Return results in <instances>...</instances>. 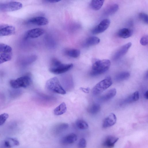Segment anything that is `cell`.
I'll list each match as a JSON object with an SVG mask.
<instances>
[{
	"instance_id": "cell-14",
	"label": "cell",
	"mask_w": 148,
	"mask_h": 148,
	"mask_svg": "<svg viewBox=\"0 0 148 148\" xmlns=\"http://www.w3.org/2000/svg\"><path fill=\"white\" fill-rule=\"evenodd\" d=\"M77 140V136L75 134L71 133L63 137L61 139V143L64 145H70L74 143Z\"/></svg>"
},
{
	"instance_id": "cell-23",
	"label": "cell",
	"mask_w": 148,
	"mask_h": 148,
	"mask_svg": "<svg viewBox=\"0 0 148 148\" xmlns=\"http://www.w3.org/2000/svg\"><path fill=\"white\" fill-rule=\"evenodd\" d=\"M104 1V0H92L90 2V5L93 10H98L103 6Z\"/></svg>"
},
{
	"instance_id": "cell-33",
	"label": "cell",
	"mask_w": 148,
	"mask_h": 148,
	"mask_svg": "<svg viewBox=\"0 0 148 148\" xmlns=\"http://www.w3.org/2000/svg\"><path fill=\"white\" fill-rule=\"evenodd\" d=\"M148 42V38L147 35H145L142 37L140 40V44L143 46H146L147 45Z\"/></svg>"
},
{
	"instance_id": "cell-1",
	"label": "cell",
	"mask_w": 148,
	"mask_h": 148,
	"mask_svg": "<svg viewBox=\"0 0 148 148\" xmlns=\"http://www.w3.org/2000/svg\"><path fill=\"white\" fill-rule=\"evenodd\" d=\"M110 64V61L108 59L96 60L92 65L90 75L95 76L104 73L109 69Z\"/></svg>"
},
{
	"instance_id": "cell-25",
	"label": "cell",
	"mask_w": 148,
	"mask_h": 148,
	"mask_svg": "<svg viewBox=\"0 0 148 148\" xmlns=\"http://www.w3.org/2000/svg\"><path fill=\"white\" fill-rule=\"evenodd\" d=\"M101 106L99 104L94 103L88 108V111L90 114H94L99 112Z\"/></svg>"
},
{
	"instance_id": "cell-36",
	"label": "cell",
	"mask_w": 148,
	"mask_h": 148,
	"mask_svg": "<svg viewBox=\"0 0 148 148\" xmlns=\"http://www.w3.org/2000/svg\"><path fill=\"white\" fill-rule=\"evenodd\" d=\"M148 91H146L145 94H144V96L145 98L147 99L148 98Z\"/></svg>"
},
{
	"instance_id": "cell-21",
	"label": "cell",
	"mask_w": 148,
	"mask_h": 148,
	"mask_svg": "<svg viewBox=\"0 0 148 148\" xmlns=\"http://www.w3.org/2000/svg\"><path fill=\"white\" fill-rule=\"evenodd\" d=\"M66 110V105L64 102H62L54 109L53 112L55 115H59L64 113Z\"/></svg>"
},
{
	"instance_id": "cell-19",
	"label": "cell",
	"mask_w": 148,
	"mask_h": 148,
	"mask_svg": "<svg viewBox=\"0 0 148 148\" xmlns=\"http://www.w3.org/2000/svg\"><path fill=\"white\" fill-rule=\"evenodd\" d=\"M116 89L112 88L102 96L100 97V99L103 101L108 100L114 97L116 95Z\"/></svg>"
},
{
	"instance_id": "cell-20",
	"label": "cell",
	"mask_w": 148,
	"mask_h": 148,
	"mask_svg": "<svg viewBox=\"0 0 148 148\" xmlns=\"http://www.w3.org/2000/svg\"><path fill=\"white\" fill-rule=\"evenodd\" d=\"M139 98L138 92L136 91L131 95L125 99L122 103V104L131 103L138 100Z\"/></svg>"
},
{
	"instance_id": "cell-24",
	"label": "cell",
	"mask_w": 148,
	"mask_h": 148,
	"mask_svg": "<svg viewBox=\"0 0 148 148\" xmlns=\"http://www.w3.org/2000/svg\"><path fill=\"white\" fill-rule=\"evenodd\" d=\"M130 74L128 71H123L118 74L115 77V80L118 82L122 81L127 79Z\"/></svg>"
},
{
	"instance_id": "cell-10",
	"label": "cell",
	"mask_w": 148,
	"mask_h": 148,
	"mask_svg": "<svg viewBox=\"0 0 148 148\" xmlns=\"http://www.w3.org/2000/svg\"><path fill=\"white\" fill-rule=\"evenodd\" d=\"M28 24L42 26L47 25L49 23L48 20L42 16H37L28 19L27 21Z\"/></svg>"
},
{
	"instance_id": "cell-31",
	"label": "cell",
	"mask_w": 148,
	"mask_h": 148,
	"mask_svg": "<svg viewBox=\"0 0 148 148\" xmlns=\"http://www.w3.org/2000/svg\"><path fill=\"white\" fill-rule=\"evenodd\" d=\"M8 114L6 113L0 115V126L3 125L8 117Z\"/></svg>"
},
{
	"instance_id": "cell-6",
	"label": "cell",
	"mask_w": 148,
	"mask_h": 148,
	"mask_svg": "<svg viewBox=\"0 0 148 148\" xmlns=\"http://www.w3.org/2000/svg\"><path fill=\"white\" fill-rule=\"evenodd\" d=\"M22 6V4L21 3L17 1L0 3V11L8 12L15 11L21 9Z\"/></svg>"
},
{
	"instance_id": "cell-13",
	"label": "cell",
	"mask_w": 148,
	"mask_h": 148,
	"mask_svg": "<svg viewBox=\"0 0 148 148\" xmlns=\"http://www.w3.org/2000/svg\"><path fill=\"white\" fill-rule=\"evenodd\" d=\"M116 121V117L115 114L111 113L104 119L102 127L104 128H107L113 125Z\"/></svg>"
},
{
	"instance_id": "cell-4",
	"label": "cell",
	"mask_w": 148,
	"mask_h": 148,
	"mask_svg": "<svg viewBox=\"0 0 148 148\" xmlns=\"http://www.w3.org/2000/svg\"><path fill=\"white\" fill-rule=\"evenodd\" d=\"M32 79L30 75L27 74L16 79L10 80V84L11 86L14 88H26L30 85Z\"/></svg>"
},
{
	"instance_id": "cell-8",
	"label": "cell",
	"mask_w": 148,
	"mask_h": 148,
	"mask_svg": "<svg viewBox=\"0 0 148 148\" xmlns=\"http://www.w3.org/2000/svg\"><path fill=\"white\" fill-rule=\"evenodd\" d=\"M131 45V43L129 42L121 47L114 53L113 57L114 60H117L124 55Z\"/></svg>"
},
{
	"instance_id": "cell-26",
	"label": "cell",
	"mask_w": 148,
	"mask_h": 148,
	"mask_svg": "<svg viewBox=\"0 0 148 148\" xmlns=\"http://www.w3.org/2000/svg\"><path fill=\"white\" fill-rule=\"evenodd\" d=\"M12 58L11 52L4 53H0V64L10 60Z\"/></svg>"
},
{
	"instance_id": "cell-18",
	"label": "cell",
	"mask_w": 148,
	"mask_h": 148,
	"mask_svg": "<svg viewBox=\"0 0 148 148\" xmlns=\"http://www.w3.org/2000/svg\"><path fill=\"white\" fill-rule=\"evenodd\" d=\"M119 8L118 5L116 3L112 4L104 10V14L105 15L110 16L114 14Z\"/></svg>"
},
{
	"instance_id": "cell-3",
	"label": "cell",
	"mask_w": 148,
	"mask_h": 148,
	"mask_svg": "<svg viewBox=\"0 0 148 148\" xmlns=\"http://www.w3.org/2000/svg\"><path fill=\"white\" fill-rule=\"evenodd\" d=\"M46 86L48 90L53 92L62 95L66 93V91L56 77H52L49 79L46 82Z\"/></svg>"
},
{
	"instance_id": "cell-11",
	"label": "cell",
	"mask_w": 148,
	"mask_h": 148,
	"mask_svg": "<svg viewBox=\"0 0 148 148\" xmlns=\"http://www.w3.org/2000/svg\"><path fill=\"white\" fill-rule=\"evenodd\" d=\"M44 32V30L42 29L35 28L31 29L26 32L25 38L26 39L36 38L42 35Z\"/></svg>"
},
{
	"instance_id": "cell-28",
	"label": "cell",
	"mask_w": 148,
	"mask_h": 148,
	"mask_svg": "<svg viewBox=\"0 0 148 148\" xmlns=\"http://www.w3.org/2000/svg\"><path fill=\"white\" fill-rule=\"evenodd\" d=\"M77 127L81 130H86L88 127L87 123L84 120L82 119L77 120L75 122Z\"/></svg>"
},
{
	"instance_id": "cell-12",
	"label": "cell",
	"mask_w": 148,
	"mask_h": 148,
	"mask_svg": "<svg viewBox=\"0 0 148 148\" xmlns=\"http://www.w3.org/2000/svg\"><path fill=\"white\" fill-rule=\"evenodd\" d=\"M19 145L18 141L14 138H8L3 141L1 145V148H11Z\"/></svg>"
},
{
	"instance_id": "cell-17",
	"label": "cell",
	"mask_w": 148,
	"mask_h": 148,
	"mask_svg": "<svg viewBox=\"0 0 148 148\" xmlns=\"http://www.w3.org/2000/svg\"><path fill=\"white\" fill-rule=\"evenodd\" d=\"M132 30L127 28H122L119 30L118 35L119 37L123 38H126L130 37L132 34Z\"/></svg>"
},
{
	"instance_id": "cell-34",
	"label": "cell",
	"mask_w": 148,
	"mask_h": 148,
	"mask_svg": "<svg viewBox=\"0 0 148 148\" xmlns=\"http://www.w3.org/2000/svg\"><path fill=\"white\" fill-rule=\"evenodd\" d=\"M46 2H48L49 3H54L58 2L59 1H57V0H46L45 1Z\"/></svg>"
},
{
	"instance_id": "cell-30",
	"label": "cell",
	"mask_w": 148,
	"mask_h": 148,
	"mask_svg": "<svg viewBox=\"0 0 148 148\" xmlns=\"http://www.w3.org/2000/svg\"><path fill=\"white\" fill-rule=\"evenodd\" d=\"M139 18L143 22L146 24H148V15L144 12H140L139 14Z\"/></svg>"
},
{
	"instance_id": "cell-15",
	"label": "cell",
	"mask_w": 148,
	"mask_h": 148,
	"mask_svg": "<svg viewBox=\"0 0 148 148\" xmlns=\"http://www.w3.org/2000/svg\"><path fill=\"white\" fill-rule=\"evenodd\" d=\"M15 27L11 25L7 26L0 29V36L12 35L15 33Z\"/></svg>"
},
{
	"instance_id": "cell-35",
	"label": "cell",
	"mask_w": 148,
	"mask_h": 148,
	"mask_svg": "<svg viewBox=\"0 0 148 148\" xmlns=\"http://www.w3.org/2000/svg\"><path fill=\"white\" fill-rule=\"evenodd\" d=\"M82 90L83 91L85 92L88 93L89 92V89L88 88H82Z\"/></svg>"
},
{
	"instance_id": "cell-32",
	"label": "cell",
	"mask_w": 148,
	"mask_h": 148,
	"mask_svg": "<svg viewBox=\"0 0 148 148\" xmlns=\"http://www.w3.org/2000/svg\"><path fill=\"white\" fill-rule=\"evenodd\" d=\"M87 145L86 139L84 138H81L78 143V147L79 148H85Z\"/></svg>"
},
{
	"instance_id": "cell-16",
	"label": "cell",
	"mask_w": 148,
	"mask_h": 148,
	"mask_svg": "<svg viewBox=\"0 0 148 148\" xmlns=\"http://www.w3.org/2000/svg\"><path fill=\"white\" fill-rule=\"evenodd\" d=\"M69 127V125L66 123H61L55 125L53 128L52 132L54 134H58L66 129Z\"/></svg>"
},
{
	"instance_id": "cell-27",
	"label": "cell",
	"mask_w": 148,
	"mask_h": 148,
	"mask_svg": "<svg viewBox=\"0 0 148 148\" xmlns=\"http://www.w3.org/2000/svg\"><path fill=\"white\" fill-rule=\"evenodd\" d=\"M65 53L66 55L70 57L77 58L79 56L80 52L78 49H72L66 50Z\"/></svg>"
},
{
	"instance_id": "cell-2",
	"label": "cell",
	"mask_w": 148,
	"mask_h": 148,
	"mask_svg": "<svg viewBox=\"0 0 148 148\" xmlns=\"http://www.w3.org/2000/svg\"><path fill=\"white\" fill-rule=\"evenodd\" d=\"M72 64H64L56 58H53L51 61L49 71L54 74H59L64 73L73 67Z\"/></svg>"
},
{
	"instance_id": "cell-29",
	"label": "cell",
	"mask_w": 148,
	"mask_h": 148,
	"mask_svg": "<svg viewBox=\"0 0 148 148\" xmlns=\"http://www.w3.org/2000/svg\"><path fill=\"white\" fill-rule=\"evenodd\" d=\"M12 48L6 44L0 43V53L11 52Z\"/></svg>"
},
{
	"instance_id": "cell-7",
	"label": "cell",
	"mask_w": 148,
	"mask_h": 148,
	"mask_svg": "<svg viewBox=\"0 0 148 148\" xmlns=\"http://www.w3.org/2000/svg\"><path fill=\"white\" fill-rule=\"evenodd\" d=\"M110 21L108 19H105L101 21L94 28L91 30L94 34H98L105 31L109 27Z\"/></svg>"
},
{
	"instance_id": "cell-9",
	"label": "cell",
	"mask_w": 148,
	"mask_h": 148,
	"mask_svg": "<svg viewBox=\"0 0 148 148\" xmlns=\"http://www.w3.org/2000/svg\"><path fill=\"white\" fill-rule=\"evenodd\" d=\"M119 138L115 136H109L104 139L102 144L103 148H113Z\"/></svg>"
},
{
	"instance_id": "cell-22",
	"label": "cell",
	"mask_w": 148,
	"mask_h": 148,
	"mask_svg": "<svg viewBox=\"0 0 148 148\" xmlns=\"http://www.w3.org/2000/svg\"><path fill=\"white\" fill-rule=\"evenodd\" d=\"M100 42V39L98 37L92 36L87 38L85 42V45L87 46H91L96 45Z\"/></svg>"
},
{
	"instance_id": "cell-5",
	"label": "cell",
	"mask_w": 148,
	"mask_h": 148,
	"mask_svg": "<svg viewBox=\"0 0 148 148\" xmlns=\"http://www.w3.org/2000/svg\"><path fill=\"white\" fill-rule=\"evenodd\" d=\"M112 84L111 78L110 77H108L94 86L92 89V93L95 95H99L108 88Z\"/></svg>"
}]
</instances>
